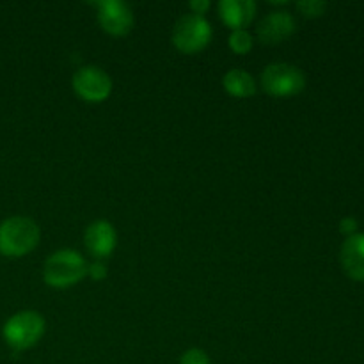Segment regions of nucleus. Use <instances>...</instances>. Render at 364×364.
<instances>
[{"instance_id": "f257e3e1", "label": "nucleus", "mask_w": 364, "mask_h": 364, "mask_svg": "<svg viewBox=\"0 0 364 364\" xmlns=\"http://www.w3.org/2000/svg\"><path fill=\"white\" fill-rule=\"evenodd\" d=\"M87 265L84 256L75 249H60L46 258L43 267V281L50 288L66 290L75 287L87 276Z\"/></svg>"}, {"instance_id": "f03ea898", "label": "nucleus", "mask_w": 364, "mask_h": 364, "mask_svg": "<svg viewBox=\"0 0 364 364\" xmlns=\"http://www.w3.org/2000/svg\"><path fill=\"white\" fill-rule=\"evenodd\" d=\"M41 230L36 220L14 215L0 223V252L9 258H21L38 247Z\"/></svg>"}, {"instance_id": "7ed1b4c3", "label": "nucleus", "mask_w": 364, "mask_h": 364, "mask_svg": "<svg viewBox=\"0 0 364 364\" xmlns=\"http://www.w3.org/2000/svg\"><path fill=\"white\" fill-rule=\"evenodd\" d=\"M45 318L34 309L18 311L4 323L2 336L13 350L21 352L34 347L45 334Z\"/></svg>"}, {"instance_id": "20e7f679", "label": "nucleus", "mask_w": 364, "mask_h": 364, "mask_svg": "<svg viewBox=\"0 0 364 364\" xmlns=\"http://www.w3.org/2000/svg\"><path fill=\"white\" fill-rule=\"evenodd\" d=\"M259 85L274 98L297 96L306 87V75L301 68L288 63H272L263 68Z\"/></svg>"}, {"instance_id": "39448f33", "label": "nucleus", "mask_w": 364, "mask_h": 364, "mask_svg": "<svg viewBox=\"0 0 364 364\" xmlns=\"http://www.w3.org/2000/svg\"><path fill=\"white\" fill-rule=\"evenodd\" d=\"M213 38V28L210 21L205 16H198V14H183L180 20L176 21L173 28V45L178 52L185 53V55H192L201 50H205L210 45Z\"/></svg>"}, {"instance_id": "423d86ee", "label": "nucleus", "mask_w": 364, "mask_h": 364, "mask_svg": "<svg viewBox=\"0 0 364 364\" xmlns=\"http://www.w3.org/2000/svg\"><path fill=\"white\" fill-rule=\"evenodd\" d=\"M75 95L87 103H102L112 92V78L98 66H82L71 78Z\"/></svg>"}, {"instance_id": "0eeeda50", "label": "nucleus", "mask_w": 364, "mask_h": 364, "mask_svg": "<svg viewBox=\"0 0 364 364\" xmlns=\"http://www.w3.org/2000/svg\"><path fill=\"white\" fill-rule=\"evenodd\" d=\"M95 6L100 27L107 34L121 38L134 28L135 18L130 4L123 2V0H102V2H96Z\"/></svg>"}, {"instance_id": "6e6552de", "label": "nucleus", "mask_w": 364, "mask_h": 364, "mask_svg": "<svg viewBox=\"0 0 364 364\" xmlns=\"http://www.w3.org/2000/svg\"><path fill=\"white\" fill-rule=\"evenodd\" d=\"M84 245L89 255L98 262L110 258L116 251L117 233L116 228L109 220H95L87 226L84 233Z\"/></svg>"}, {"instance_id": "1a4fd4ad", "label": "nucleus", "mask_w": 364, "mask_h": 364, "mask_svg": "<svg viewBox=\"0 0 364 364\" xmlns=\"http://www.w3.org/2000/svg\"><path fill=\"white\" fill-rule=\"evenodd\" d=\"M295 18L291 16L290 11L277 9L270 11L267 16L262 18V21L258 23V39L265 45H277V43H283L290 38L295 32Z\"/></svg>"}, {"instance_id": "9d476101", "label": "nucleus", "mask_w": 364, "mask_h": 364, "mask_svg": "<svg viewBox=\"0 0 364 364\" xmlns=\"http://www.w3.org/2000/svg\"><path fill=\"white\" fill-rule=\"evenodd\" d=\"M258 11V4L255 0H220L219 16L226 27L231 31L247 28L252 23Z\"/></svg>"}, {"instance_id": "9b49d317", "label": "nucleus", "mask_w": 364, "mask_h": 364, "mask_svg": "<svg viewBox=\"0 0 364 364\" xmlns=\"http://www.w3.org/2000/svg\"><path fill=\"white\" fill-rule=\"evenodd\" d=\"M340 263L350 279L364 281V233L345 238L340 249Z\"/></svg>"}, {"instance_id": "f8f14e48", "label": "nucleus", "mask_w": 364, "mask_h": 364, "mask_svg": "<svg viewBox=\"0 0 364 364\" xmlns=\"http://www.w3.org/2000/svg\"><path fill=\"white\" fill-rule=\"evenodd\" d=\"M223 85L228 95L238 100L251 98L258 89L255 77L249 71L240 70V68H233V70L228 71L223 78Z\"/></svg>"}, {"instance_id": "ddd939ff", "label": "nucleus", "mask_w": 364, "mask_h": 364, "mask_svg": "<svg viewBox=\"0 0 364 364\" xmlns=\"http://www.w3.org/2000/svg\"><path fill=\"white\" fill-rule=\"evenodd\" d=\"M228 45H230L231 52L237 55H245L255 46V39L247 28H240V31H231L230 38H228Z\"/></svg>"}, {"instance_id": "4468645a", "label": "nucleus", "mask_w": 364, "mask_h": 364, "mask_svg": "<svg viewBox=\"0 0 364 364\" xmlns=\"http://www.w3.org/2000/svg\"><path fill=\"white\" fill-rule=\"evenodd\" d=\"M297 9L306 18H318L326 13L327 4L322 0H302V2H297Z\"/></svg>"}, {"instance_id": "2eb2a0df", "label": "nucleus", "mask_w": 364, "mask_h": 364, "mask_svg": "<svg viewBox=\"0 0 364 364\" xmlns=\"http://www.w3.org/2000/svg\"><path fill=\"white\" fill-rule=\"evenodd\" d=\"M180 364H210V358L203 348H188L180 358Z\"/></svg>"}, {"instance_id": "dca6fc26", "label": "nucleus", "mask_w": 364, "mask_h": 364, "mask_svg": "<svg viewBox=\"0 0 364 364\" xmlns=\"http://www.w3.org/2000/svg\"><path fill=\"white\" fill-rule=\"evenodd\" d=\"M87 276L91 277L92 281H103L107 276H109V270H107L105 263L95 259V262L87 265Z\"/></svg>"}, {"instance_id": "f3484780", "label": "nucleus", "mask_w": 364, "mask_h": 364, "mask_svg": "<svg viewBox=\"0 0 364 364\" xmlns=\"http://www.w3.org/2000/svg\"><path fill=\"white\" fill-rule=\"evenodd\" d=\"M358 228L359 223L355 217H343V219L340 220V231L343 235H347V237H352V235L358 233Z\"/></svg>"}, {"instance_id": "a211bd4d", "label": "nucleus", "mask_w": 364, "mask_h": 364, "mask_svg": "<svg viewBox=\"0 0 364 364\" xmlns=\"http://www.w3.org/2000/svg\"><path fill=\"white\" fill-rule=\"evenodd\" d=\"M188 7H191L192 14H198V16H205L206 11L210 9V2H208V0H192V2L188 4Z\"/></svg>"}]
</instances>
